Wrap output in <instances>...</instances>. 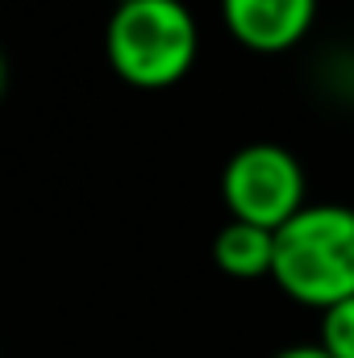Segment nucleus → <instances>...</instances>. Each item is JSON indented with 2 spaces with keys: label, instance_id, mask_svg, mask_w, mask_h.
Segmentation results:
<instances>
[{
  "label": "nucleus",
  "instance_id": "obj_1",
  "mask_svg": "<svg viewBox=\"0 0 354 358\" xmlns=\"http://www.w3.org/2000/svg\"><path fill=\"white\" fill-rule=\"evenodd\" d=\"M275 287L304 308H334L354 296V204H304L275 229Z\"/></svg>",
  "mask_w": 354,
  "mask_h": 358
},
{
  "label": "nucleus",
  "instance_id": "obj_2",
  "mask_svg": "<svg viewBox=\"0 0 354 358\" xmlns=\"http://www.w3.org/2000/svg\"><path fill=\"white\" fill-rule=\"evenodd\" d=\"M200 25L183 0H121L104 25V59L129 88L163 92L196 67Z\"/></svg>",
  "mask_w": 354,
  "mask_h": 358
},
{
  "label": "nucleus",
  "instance_id": "obj_3",
  "mask_svg": "<svg viewBox=\"0 0 354 358\" xmlns=\"http://www.w3.org/2000/svg\"><path fill=\"white\" fill-rule=\"evenodd\" d=\"M221 200L234 221H250L275 234L309 204L304 163L279 142H250L229 155L221 171Z\"/></svg>",
  "mask_w": 354,
  "mask_h": 358
},
{
  "label": "nucleus",
  "instance_id": "obj_4",
  "mask_svg": "<svg viewBox=\"0 0 354 358\" xmlns=\"http://www.w3.org/2000/svg\"><path fill=\"white\" fill-rule=\"evenodd\" d=\"M321 0H221L229 38L255 55H283L300 46L317 21Z\"/></svg>",
  "mask_w": 354,
  "mask_h": 358
},
{
  "label": "nucleus",
  "instance_id": "obj_5",
  "mask_svg": "<svg viewBox=\"0 0 354 358\" xmlns=\"http://www.w3.org/2000/svg\"><path fill=\"white\" fill-rule=\"evenodd\" d=\"M213 263L229 279H271L275 267V234L250 221H225L213 238Z\"/></svg>",
  "mask_w": 354,
  "mask_h": 358
},
{
  "label": "nucleus",
  "instance_id": "obj_6",
  "mask_svg": "<svg viewBox=\"0 0 354 358\" xmlns=\"http://www.w3.org/2000/svg\"><path fill=\"white\" fill-rule=\"evenodd\" d=\"M317 346H321L330 358H354V296L321 313Z\"/></svg>",
  "mask_w": 354,
  "mask_h": 358
},
{
  "label": "nucleus",
  "instance_id": "obj_7",
  "mask_svg": "<svg viewBox=\"0 0 354 358\" xmlns=\"http://www.w3.org/2000/svg\"><path fill=\"white\" fill-rule=\"evenodd\" d=\"M271 358H330L317 342H292V346H283V350H275Z\"/></svg>",
  "mask_w": 354,
  "mask_h": 358
},
{
  "label": "nucleus",
  "instance_id": "obj_8",
  "mask_svg": "<svg viewBox=\"0 0 354 358\" xmlns=\"http://www.w3.org/2000/svg\"><path fill=\"white\" fill-rule=\"evenodd\" d=\"M4 80H8V63H4V55H0V96H4Z\"/></svg>",
  "mask_w": 354,
  "mask_h": 358
}]
</instances>
